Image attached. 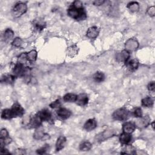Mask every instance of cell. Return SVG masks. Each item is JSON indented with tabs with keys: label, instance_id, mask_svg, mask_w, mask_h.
Segmentation results:
<instances>
[{
	"label": "cell",
	"instance_id": "12",
	"mask_svg": "<svg viewBox=\"0 0 155 155\" xmlns=\"http://www.w3.org/2000/svg\"><path fill=\"white\" fill-rule=\"evenodd\" d=\"M36 115L40 118V119L43 121H50L51 119V114L50 112L47 109H43L39 111Z\"/></svg>",
	"mask_w": 155,
	"mask_h": 155
},
{
	"label": "cell",
	"instance_id": "26",
	"mask_svg": "<svg viewBox=\"0 0 155 155\" xmlns=\"http://www.w3.org/2000/svg\"><path fill=\"white\" fill-rule=\"evenodd\" d=\"M2 118L3 119H11L14 118L11 109H6L2 111Z\"/></svg>",
	"mask_w": 155,
	"mask_h": 155
},
{
	"label": "cell",
	"instance_id": "40",
	"mask_svg": "<svg viewBox=\"0 0 155 155\" xmlns=\"http://www.w3.org/2000/svg\"><path fill=\"white\" fill-rule=\"evenodd\" d=\"M147 14L150 17H154L155 15V8L154 6L150 7L147 9Z\"/></svg>",
	"mask_w": 155,
	"mask_h": 155
},
{
	"label": "cell",
	"instance_id": "4",
	"mask_svg": "<svg viewBox=\"0 0 155 155\" xmlns=\"http://www.w3.org/2000/svg\"><path fill=\"white\" fill-rule=\"evenodd\" d=\"M151 119L148 116H144L141 118H138V119L135 122L136 127L138 129H142L146 128L150 124Z\"/></svg>",
	"mask_w": 155,
	"mask_h": 155
},
{
	"label": "cell",
	"instance_id": "17",
	"mask_svg": "<svg viewBox=\"0 0 155 155\" xmlns=\"http://www.w3.org/2000/svg\"><path fill=\"white\" fill-rule=\"evenodd\" d=\"M136 129V126L135 123L132 122H126L122 126L123 132L132 134Z\"/></svg>",
	"mask_w": 155,
	"mask_h": 155
},
{
	"label": "cell",
	"instance_id": "31",
	"mask_svg": "<svg viewBox=\"0 0 155 155\" xmlns=\"http://www.w3.org/2000/svg\"><path fill=\"white\" fill-rule=\"evenodd\" d=\"M68 55L70 57H74L75 55H76L78 53V48L76 45H72L69 47L67 49Z\"/></svg>",
	"mask_w": 155,
	"mask_h": 155
},
{
	"label": "cell",
	"instance_id": "38",
	"mask_svg": "<svg viewBox=\"0 0 155 155\" xmlns=\"http://www.w3.org/2000/svg\"><path fill=\"white\" fill-rule=\"evenodd\" d=\"M72 7L75 8V9H82L83 8V3L81 1H75L72 5L71 6Z\"/></svg>",
	"mask_w": 155,
	"mask_h": 155
},
{
	"label": "cell",
	"instance_id": "19",
	"mask_svg": "<svg viewBox=\"0 0 155 155\" xmlns=\"http://www.w3.org/2000/svg\"><path fill=\"white\" fill-rule=\"evenodd\" d=\"M66 142H67V139L66 137H64V136H60L58 138L57 141L56 142L55 147H56L57 151H60L61 150H63L66 144Z\"/></svg>",
	"mask_w": 155,
	"mask_h": 155
},
{
	"label": "cell",
	"instance_id": "34",
	"mask_svg": "<svg viewBox=\"0 0 155 155\" xmlns=\"http://www.w3.org/2000/svg\"><path fill=\"white\" fill-rule=\"evenodd\" d=\"M22 44H23V40L19 37L15 38L12 42V45L15 47H20L21 46Z\"/></svg>",
	"mask_w": 155,
	"mask_h": 155
},
{
	"label": "cell",
	"instance_id": "24",
	"mask_svg": "<svg viewBox=\"0 0 155 155\" xmlns=\"http://www.w3.org/2000/svg\"><path fill=\"white\" fill-rule=\"evenodd\" d=\"M3 36V39L5 41H6V42L9 41L14 38V32L12 29H7L6 30H5Z\"/></svg>",
	"mask_w": 155,
	"mask_h": 155
},
{
	"label": "cell",
	"instance_id": "29",
	"mask_svg": "<svg viewBox=\"0 0 155 155\" xmlns=\"http://www.w3.org/2000/svg\"><path fill=\"white\" fill-rule=\"evenodd\" d=\"M93 78L96 82H102L105 79V75L102 72H97L93 75Z\"/></svg>",
	"mask_w": 155,
	"mask_h": 155
},
{
	"label": "cell",
	"instance_id": "8",
	"mask_svg": "<svg viewBox=\"0 0 155 155\" xmlns=\"http://www.w3.org/2000/svg\"><path fill=\"white\" fill-rule=\"evenodd\" d=\"M116 135V132L113 130H106L98 135H96V139L98 141H104L110 138H112Z\"/></svg>",
	"mask_w": 155,
	"mask_h": 155
},
{
	"label": "cell",
	"instance_id": "30",
	"mask_svg": "<svg viewBox=\"0 0 155 155\" xmlns=\"http://www.w3.org/2000/svg\"><path fill=\"white\" fill-rule=\"evenodd\" d=\"M77 95L74 93H67L63 97V100L66 102H74L76 101Z\"/></svg>",
	"mask_w": 155,
	"mask_h": 155
},
{
	"label": "cell",
	"instance_id": "5",
	"mask_svg": "<svg viewBox=\"0 0 155 155\" xmlns=\"http://www.w3.org/2000/svg\"><path fill=\"white\" fill-rule=\"evenodd\" d=\"M138 47H139V42L135 38L129 39L125 44L126 50H127L130 53L133 52V51H135V50H136Z\"/></svg>",
	"mask_w": 155,
	"mask_h": 155
},
{
	"label": "cell",
	"instance_id": "27",
	"mask_svg": "<svg viewBox=\"0 0 155 155\" xmlns=\"http://www.w3.org/2000/svg\"><path fill=\"white\" fill-rule=\"evenodd\" d=\"M37 56H38V54H37V51L35 50H32L30 51H29V53L27 54V60L30 63H34L36 60Z\"/></svg>",
	"mask_w": 155,
	"mask_h": 155
},
{
	"label": "cell",
	"instance_id": "14",
	"mask_svg": "<svg viewBox=\"0 0 155 155\" xmlns=\"http://www.w3.org/2000/svg\"><path fill=\"white\" fill-rule=\"evenodd\" d=\"M26 67L27 66H24L17 63L13 69V74H14L13 75H14L16 78L17 77L22 78L23 73L24 72Z\"/></svg>",
	"mask_w": 155,
	"mask_h": 155
},
{
	"label": "cell",
	"instance_id": "1",
	"mask_svg": "<svg viewBox=\"0 0 155 155\" xmlns=\"http://www.w3.org/2000/svg\"><path fill=\"white\" fill-rule=\"evenodd\" d=\"M67 14L70 17L77 21H82L87 18V14L84 8L75 9L70 6L67 10Z\"/></svg>",
	"mask_w": 155,
	"mask_h": 155
},
{
	"label": "cell",
	"instance_id": "39",
	"mask_svg": "<svg viewBox=\"0 0 155 155\" xmlns=\"http://www.w3.org/2000/svg\"><path fill=\"white\" fill-rule=\"evenodd\" d=\"M0 138H6L9 137V132L6 129H2L1 130V133H0Z\"/></svg>",
	"mask_w": 155,
	"mask_h": 155
},
{
	"label": "cell",
	"instance_id": "33",
	"mask_svg": "<svg viewBox=\"0 0 155 155\" xmlns=\"http://www.w3.org/2000/svg\"><path fill=\"white\" fill-rule=\"evenodd\" d=\"M29 62L28 60H27V53H23L21 54L18 58V61H17V63L21 64L23 66H26L27 63Z\"/></svg>",
	"mask_w": 155,
	"mask_h": 155
},
{
	"label": "cell",
	"instance_id": "16",
	"mask_svg": "<svg viewBox=\"0 0 155 155\" xmlns=\"http://www.w3.org/2000/svg\"><path fill=\"white\" fill-rule=\"evenodd\" d=\"M97 127V122L95 119H90L87 120L84 125V129L88 132L93 130Z\"/></svg>",
	"mask_w": 155,
	"mask_h": 155
},
{
	"label": "cell",
	"instance_id": "37",
	"mask_svg": "<svg viewBox=\"0 0 155 155\" xmlns=\"http://www.w3.org/2000/svg\"><path fill=\"white\" fill-rule=\"evenodd\" d=\"M49 145H45L44 147L38 149L36 150V153L39 154H45L46 153V151L49 149Z\"/></svg>",
	"mask_w": 155,
	"mask_h": 155
},
{
	"label": "cell",
	"instance_id": "9",
	"mask_svg": "<svg viewBox=\"0 0 155 155\" xmlns=\"http://www.w3.org/2000/svg\"><path fill=\"white\" fill-rule=\"evenodd\" d=\"M130 54L126 50H124L116 55V60L119 63H126L130 59Z\"/></svg>",
	"mask_w": 155,
	"mask_h": 155
},
{
	"label": "cell",
	"instance_id": "13",
	"mask_svg": "<svg viewBox=\"0 0 155 155\" xmlns=\"http://www.w3.org/2000/svg\"><path fill=\"white\" fill-rule=\"evenodd\" d=\"M99 32H100V29L98 27L93 26L90 27L87 30L86 35L87 38L90 39H95L99 35Z\"/></svg>",
	"mask_w": 155,
	"mask_h": 155
},
{
	"label": "cell",
	"instance_id": "25",
	"mask_svg": "<svg viewBox=\"0 0 155 155\" xmlns=\"http://www.w3.org/2000/svg\"><path fill=\"white\" fill-rule=\"evenodd\" d=\"M136 153V148L132 145L127 144L126 145L125 148L123 149L121 154H135Z\"/></svg>",
	"mask_w": 155,
	"mask_h": 155
},
{
	"label": "cell",
	"instance_id": "18",
	"mask_svg": "<svg viewBox=\"0 0 155 155\" xmlns=\"http://www.w3.org/2000/svg\"><path fill=\"white\" fill-rule=\"evenodd\" d=\"M132 140V136L131 134L123 132L119 136V141L122 145L129 144Z\"/></svg>",
	"mask_w": 155,
	"mask_h": 155
},
{
	"label": "cell",
	"instance_id": "42",
	"mask_svg": "<svg viewBox=\"0 0 155 155\" xmlns=\"http://www.w3.org/2000/svg\"><path fill=\"white\" fill-rule=\"evenodd\" d=\"M106 2L104 1V0H95V1H94L93 2V4L95 5V6H101V5H103Z\"/></svg>",
	"mask_w": 155,
	"mask_h": 155
},
{
	"label": "cell",
	"instance_id": "35",
	"mask_svg": "<svg viewBox=\"0 0 155 155\" xmlns=\"http://www.w3.org/2000/svg\"><path fill=\"white\" fill-rule=\"evenodd\" d=\"M133 115L135 117L138 118L142 116V111L140 107H136L133 110Z\"/></svg>",
	"mask_w": 155,
	"mask_h": 155
},
{
	"label": "cell",
	"instance_id": "15",
	"mask_svg": "<svg viewBox=\"0 0 155 155\" xmlns=\"http://www.w3.org/2000/svg\"><path fill=\"white\" fill-rule=\"evenodd\" d=\"M57 115L63 119H67L70 117L72 115V112L70 110L66 109L60 107L57 112Z\"/></svg>",
	"mask_w": 155,
	"mask_h": 155
},
{
	"label": "cell",
	"instance_id": "10",
	"mask_svg": "<svg viewBox=\"0 0 155 155\" xmlns=\"http://www.w3.org/2000/svg\"><path fill=\"white\" fill-rule=\"evenodd\" d=\"M88 98L87 94L81 93L77 95L76 100L75 101L77 105L81 107H84L88 104Z\"/></svg>",
	"mask_w": 155,
	"mask_h": 155
},
{
	"label": "cell",
	"instance_id": "28",
	"mask_svg": "<svg viewBox=\"0 0 155 155\" xmlns=\"http://www.w3.org/2000/svg\"><path fill=\"white\" fill-rule=\"evenodd\" d=\"M127 8L132 13H135L139 11L140 6L137 2H131L127 5Z\"/></svg>",
	"mask_w": 155,
	"mask_h": 155
},
{
	"label": "cell",
	"instance_id": "22",
	"mask_svg": "<svg viewBox=\"0 0 155 155\" xmlns=\"http://www.w3.org/2000/svg\"><path fill=\"white\" fill-rule=\"evenodd\" d=\"M34 27L35 29L38 31V32H41L42 31L43 29H45V26H46V24L44 22V20H36L34 21Z\"/></svg>",
	"mask_w": 155,
	"mask_h": 155
},
{
	"label": "cell",
	"instance_id": "3",
	"mask_svg": "<svg viewBox=\"0 0 155 155\" xmlns=\"http://www.w3.org/2000/svg\"><path fill=\"white\" fill-rule=\"evenodd\" d=\"M27 6L26 3L19 2L17 3L12 9V13L15 17H20L26 12Z\"/></svg>",
	"mask_w": 155,
	"mask_h": 155
},
{
	"label": "cell",
	"instance_id": "23",
	"mask_svg": "<svg viewBox=\"0 0 155 155\" xmlns=\"http://www.w3.org/2000/svg\"><path fill=\"white\" fill-rule=\"evenodd\" d=\"M141 104L142 106L145 107H152L154 104V101L150 96H147L142 99Z\"/></svg>",
	"mask_w": 155,
	"mask_h": 155
},
{
	"label": "cell",
	"instance_id": "2",
	"mask_svg": "<svg viewBox=\"0 0 155 155\" xmlns=\"http://www.w3.org/2000/svg\"><path fill=\"white\" fill-rule=\"evenodd\" d=\"M129 115L130 112L127 109H126V108H121L117 109L113 112L112 117L113 119L116 121H126L129 118Z\"/></svg>",
	"mask_w": 155,
	"mask_h": 155
},
{
	"label": "cell",
	"instance_id": "41",
	"mask_svg": "<svg viewBox=\"0 0 155 155\" xmlns=\"http://www.w3.org/2000/svg\"><path fill=\"white\" fill-rule=\"evenodd\" d=\"M147 88L150 91L154 92L155 90V83L154 81H151L150 82L147 86Z\"/></svg>",
	"mask_w": 155,
	"mask_h": 155
},
{
	"label": "cell",
	"instance_id": "36",
	"mask_svg": "<svg viewBox=\"0 0 155 155\" xmlns=\"http://www.w3.org/2000/svg\"><path fill=\"white\" fill-rule=\"evenodd\" d=\"M61 106V102H60V100L59 99H57L56 101H54L51 103V104H50L49 106L51 108V109H56V108H60Z\"/></svg>",
	"mask_w": 155,
	"mask_h": 155
},
{
	"label": "cell",
	"instance_id": "44",
	"mask_svg": "<svg viewBox=\"0 0 155 155\" xmlns=\"http://www.w3.org/2000/svg\"><path fill=\"white\" fill-rule=\"evenodd\" d=\"M150 124H151V123H150ZM151 124V127H152L153 129L154 130V122H153Z\"/></svg>",
	"mask_w": 155,
	"mask_h": 155
},
{
	"label": "cell",
	"instance_id": "32",
	"mask_svg": "<svg viewBox=\"0 0 155 155\" xmlns=\"http://www.w3.org/2000/svg\"><path fill=\"white\" fill-rule=\"evenodd\" d=\"M91 148H92V145L88 141H84L79 145V150L82 151H89Z\"/></svg>",
	"mask_w": 155,
	"mask_h": 155
},
{
	"label": "cell",
	"instance_id": "20",
	"mask_svg": "<svg viewBox=\"0 0 155 155\" xmlns=\"http://www.w3.org/2000/svg\"><path fill=\"white\" fill-rule=\"evenodd\" d=\"M125 63L126 67L131 71L136 70L139 66V62L135 59H129Z\"/></svg>",
	"mask_w": 155,
	"mask_h": 155
},
{
	"label": "cell",
	"instance_id": "7",
	"mask_svg": "<svg viewBox=\"0 0 155 155\" xmlns=\"http://www.w3.org/2000/svg\"><path fill=\"white\" fill-rule=\"evenodd\" d=\"M11 109L12 110L14 118L23 116L24 114V109L18 102L15 103Z\"/></svg>",
	"mask_w": 155,
	"mask_h": 155
},
{
	"label": "cell",
	"instance_id": "11",
	"mask_svg": "<svg viewBox=\"0 0 155 155\" xmlns=\"http://www.w3.org/2000/svg\"><path fill=\"white\" fill-rule=\"evenodd\" d=\"M33 137L35 139H37V140L41 139L42 141H44L49 138V135L45 133L44 132L43 129L40 126L39 127L36 129L35 132L33 134Z\"/></svg>",
	"mask_w": 155,
	"mask_h": 155
},
{
	"label": "cell",
	"instance_id": "21",
	"mask_svg": "<svg viewBox=\"0 0 155 155\" xmlns=\"http://www.w3.org/2000/svg\"><path fill=\"white\" fill-rule=\"evenodd\" d=\"M15 76L12 75H5L1 78V82L5 84H12L15 80Z\"/></svg>",
	"mask_w": 155,
	"mask_h": 155
},
{
	"label": "cell",
	"instance_id": "43",
	"mask_svg": "<svg viewBox=\"0 0 155 155\" xmlns=\"http://www.w3.org/2000/svg\"><path fill=\"white\" fill-rule=\"evenodd\" d=\"M0 153L3 154H10L11 153L8 150H7L5 147L0 148Z\"/></svg>",
	"mask_w": 155,
	"mask_h": 155
},
{
	"label": "cell",
	"instance_id": "6",
	"mask_svg": "<svg viewBox=\"0 0 155 155\" xmlns=\"http://www.w3.org/2000/svg\"><path fill=\"white\" fill-rule=\"evenodd\" d=\"M42 121L40 119V118L36 114L30 118L29 122L27 124V126H28L30 129H37L41 126Z\"/></svg>",
	"mask_w": 155,
	"mask_h": 155
}]
</instances>
